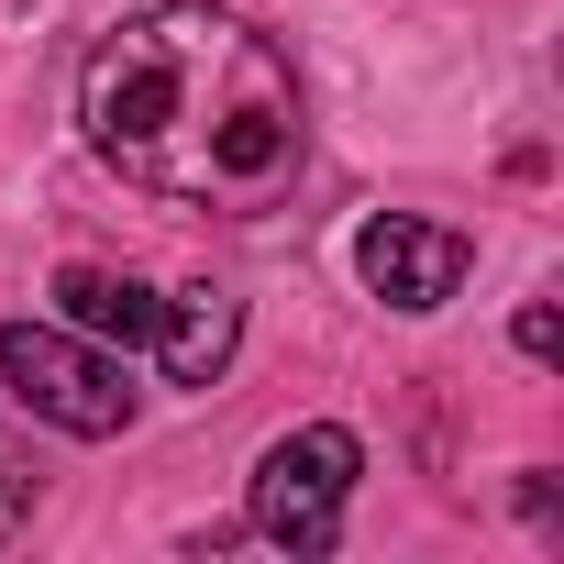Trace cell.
I'll return each instance as SVG.
<instances>
[{"label": "cell", "mask_w": 564, "mask_h": 564, "mask_svg": "<svg viewBox=\"0 0 564 564\" xmlns=\"http://www.w3.org/2000/svg\"><path fill=\"white\" fill-rule=\"evenodd\" d=\"M78 122L122 188L177 210H254L300 177L311 144L300 67L276 56V34L210 12V0H166V12L100 34L78 78Z\"/></svg>", "instance_id": "6da1fadb"}, {"label": "cell", "mask_w": 564, "mask_h": 564, "mask_svg": "<svg viewBox=\"0 0 564 564\" xmlns=\"http://www.w3.org/2000/svg\"><path fill=\"white\" fill-rule=\"evenodd\" d=\"M366 476V443L344 421H300V432H276L265 465H254V531L276 553H333L344 542V498Z\"/></svg>", "instance_id": "7a4b0ae2"}, {"label": "cell", "mask_w": 564, "mask_h": 564, "mask_svg": "<svg viewBox=\"0 0 564 564\" xmlns=\"http://www.w3.org/2000/svg\"><path fill=\"white\" fill-rule=\"evenodd\" d=\"M0 388H12L34 421L78 432V443H111V432L133 421L122 366H111V355H89V344H78V333H56V322H0Z\"/></svg>", "instance_id": "3957f363"}, {"label": "cell", "mask_w": 564, "mask_h": 564, "mask_svg": "<svg viewBox=\"0 0 564 564\" xmlns=\"http://www.w3.org/2000/svg\"><path fill=\"white\" fill-rule=\"evenodd\" d=\"M465 232H443V221H410V210H377L366 232H355V276L388 300V311H443L454 289H465Z\"/></svg>", "instance_id": "277c9868"}, {"label": "cell", "mask_w": 564, "mask_h": 564, "mask_svg": "<svg viewBox=\"0 0 564 564\" xmlns=\"http://www.w3.org/2000/svg\"><path fill=\"white\" fill-rule=\"evenodd\" d=\"M232 333H243V311H232V289H210V276H199V289H177V300H155V355H166V377L177 388H210L221 366H232Z\"/></svg>", "instance_id": "5b68a950"}, {"label": "cell", "mask_w": 564, "mask_h": 564, "mask_svg": "<svg viewBox=\"0 0 564 564\" xmlns=\"http://www.w3.org/2000/svg\"><path fill=\"white\" fill-rule=\"evenodd\" d=\"M56 311L89 344H144L155 333V289H144V276H111V265H67L56 276Z\"/></svg>", "instance_id": "8992f818"}, {"label": "cell", "mask_w": 564, "mask_h": 564, "mask_svg": "<svg viewBox=\"0 0 564 564\" xmlns=\"http://www.w3.org/2000/svg\"><path fill=\"white\" fill-rule=\"evenodd\" d=\"M23 520H34V465H23L12 443H0V542H12Z\"/></svg>", "instance_id": "52a82bcc"}, {"label": "cell", "mask_w": 564, "mask_h": 564, "mask_svg": "<svg viewBox=\"0 0 564 564\" xmlns=\"http://www.w3.org/2000/svg\"><path fill=\"white\" fill-rule=\"evenodd\" d=\"M520 355H531V366H553V355H564V322H553V300H531V311H520Z\"/></svg>", "instance_id": "ba28073f"}]
</instances>
